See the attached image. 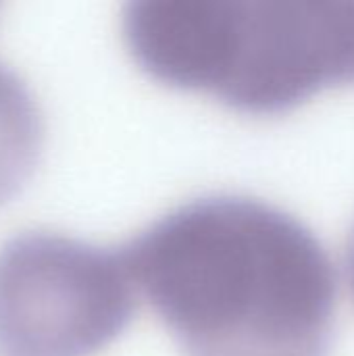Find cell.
Wrapping results in <instances>:
<instances>
[{
    "label": "cell",
    "instance_id": "4",
    "mask_svg": "<svg viewBox=\"0 0 354 356\" xmlns=\"http://www.w3.org/2000/svg\"><path fill=\"white\" fill-rule=\"evenodd\" d=\"M44 142L42 113L27 86L0 63V204L31 177Z\"/></svg>",
    "mask_w": 354,
    "mask_h": 356
},
{
    "label": "cell",
    "instance_id": "1",
    "mask_svg": "<svg viewBox=\"0 0 354 356\" xmlns=\"http://www.w3.org/2000/svg\"><path fill=\"white\" fill-rule=\"evenodd\" d=\"M129 275L186 356H323L336 277L317 238L244 196L182 204L123 248Z\"/></svg>",
    "mask_w": 354,
    "mask_h": 356
},
{
    "label": "cell",
    "instance_id": "2",
    "mask_svg": "<svg viewBox=\"0 0 354 356\" xmlns=\"http://www.w3.org/2000/svg\"><path fill=\"white\" fill-rule=\"evenodd\" d=\"M123 38L154 79L255 115L354 79V2L144 0Z\"/></svg>",
    "mask_w": 354,
    "mask_h": 356
},
{
    "label": "cell",
    "instance_id": "5",
    "mask_svg": "<svg viewBox=\"0 0 354 356\" xmlns=\"http://www.w3.org/2000/svg\"><path fill=\"white\" fill-rule=\"evenodd\" d=\"M348 275H351V284H353L354 290V234L353 240H351V248H348Z\"/></svg>",
    "mask_w": 354,
    "mask_h": 356
},
{
    "label": "cell",
    "instance_id": "3",
    "mask_svg": "<svg viewBox=\"0 0 354 356\" xmlns=\"http://www.w3.org/2000/svg\"><path fill=\"white\" fill-rule=\"evenodd\" d=\"M136 286L123 252L50 232L0 248V356H92L129 325Z\"/></svg>",
    "mask_w": 354,
    "mask_h": 356
}]
</instances>
